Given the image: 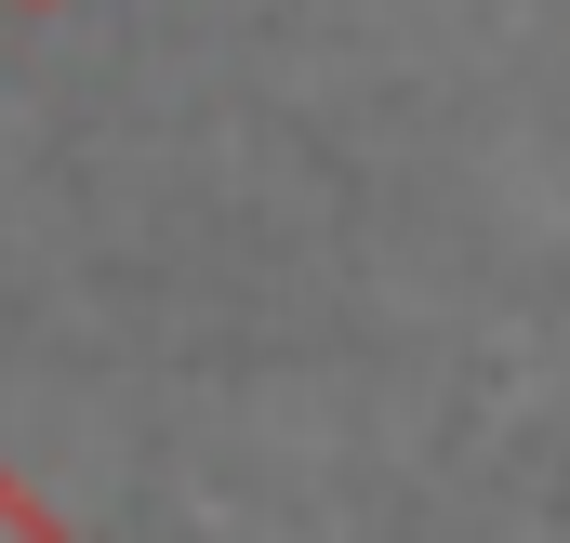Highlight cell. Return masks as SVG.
I'll return each mask as SVG.
<instances>
[{
    "instance_id": "6da1fadb",
    "label": "cell",
    "mask_w": 570,
    "mask_h": 543,
    "mask_svg": "<svg viewBox=\"0 0 570 543\" xmlns=\"http://www.w3.org/2000/svg\"><path fill=\"white\" fill-rule=\"evenodd\" d=\"M0 543H53V531H40V517H27V504H13V491H0Z\"/></svg>"
}]
</instances>
